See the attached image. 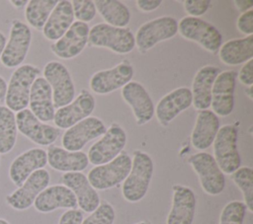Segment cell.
I'll return each mask as SVG.
<instances>
[{
    "label": "cell",
    "mask_w": 253,
    "mask_h": 224,
    "mask_svg": "<svg viewBox=\"0 0 253 224\" xmlns=\"http://www.w3.org/2000/svg\"><path fill=\"white\" fill-rule=\"evenodd\" d=\"M246 95L248 96V98L250 100H253V94H252V86L248 87V89L246 90Z\"/></svg>",
    "instance_id": "obj_47"
},
{
    "label": "cell",
    "mask_w": 253,
    "mask_h": 224,
    "mask_svg": "<svg viewBox=\"0 0 253 224\" xmlns=\"http://www.w3.org/2000/svg\"><path fill=\"white\" fill-rule=\"evenodd\" d=\"M236 77L235 71L225 70L218 73L213 82L211 106L217 116H227L233 111Z\"/></svg>",
    "instance_id": "obj_17"
},
{
    "label": "cell",
    "mask_w": 253,
    "mask_h": 224,
    "mask_svg": "<svg viewBox=\"0 0 253 224\" xmlns=\"http://www.w3.org/2000/svg\"><path fill=\"white\" fill-rule=\"evenodd\" d=\"M195 173L198 175L203 190L210 195L220 194L225 187L224 174L219 169L212 155L198 152L188 159Z\"/></svg>",
    "instance_id": "obj_10"
},
{
    "label": "cell",
    "mask_w": 253,
    "mask_h": 224,
    "mask_svg": "<svg viewBox=\"0 0 253 224\" xmlns=\"http://www.w3.org/2000/svg\"><path fill=\"white\" fill-rule=\"evenodd\" d=\"M236 27H237V30L245 36L253 35V10L252 9L240 14L236 22Z\"/></svg>",
    "instance_id": "obj_39"
},
{
    "label": "cell",
    "mask_w": 253,
    "mask_h": 224,
    "mask_svg": "<svg viewBox=\"0 0 253 224\" xmlns=\"http://www.w3.org/2000/svg\"><path fill=\"white\" fill-rule=\"evenodd\" d=\"M135 224H151V223H149V222H147V221H141V222H137V223H135Z\"/></svg>",
    "instance_id": "obj_49"
},
{
    "label": "cell",
    "mask_w": 253,
    "mask_h": 224,
    "mask_svg": "<svg viewBox=\"0 0 253 224\" xmlns=\"http://www.w3.org/2000/svg\"><path fill=\"white\" fill-rule=\"evenodd\" d=\"M29 107L32 113L42 122H48L53 120L55 109L52 101V92L49 84L43 77L39 76L33 83Z\"/></svg>",
    "instance_id": "obj_25"
},
{
    "label": "cell",
    "mask_w": 253,
    "mask_h": 224,
    "mask_svg": "<svg viewBox=\"0 0 253 224\" xmlns=\"http://www.w3.org/2000/svg\"><path fill=\"white\" fill-rule=\"evenodd\" d=\"M50 175L45 169H40L34 172L17 189L5 197V202L11 208L23 211L30 208L37 196L48 187Z\"/></svg>",
    "instance_id": "obj_12"
},
{
    "label": "cell",
    "mask_w": 253,
    "mask_h": 224,
    "mask_svg": "<svg viewBox=\"0 0 253 224\" xmlns=\"http://www.w3.org/2000/svg\"><path fill=\"white\" fill-rule=\"evenodd\" d=\"M88 42L118 54L129 53L135 46L134 36L129 29L116 28L106 23H99L90 28Z\"/></svg>",
    "instance_id": "obj_3"
},
{
    "label": "cell",
    "mask_w": 253,
    "mask_h": 224,
    "mask_svg": "<svg viewBox=\"0 0 253 224\" xmlns=\"http://www.w3.org/2000/svg\"><path fill=\"white\" fill-rule=\"evenodd\" d=\"M178 33V22L171 16H162L142 24L135 36V46L145 53L158 42L172 38Z\"/></svg>",
    "instance_id": "obj_8"
},
{
    "label": "cell",
    "mask_w": 253,
    "mask_h": 224,
    "mask_svg": "<svg viewBox=\"0 0 253 224\" xmlns=\"http://www.w3.org/2000/svg\"><path fill=\"white\" fill-rule=\"evenodd\" d=\"M133 67L127 60H123L110 69L100 70L90 78V89L98 95H107L123 88L133 77Z\"/></svg>",
    "instance_id": "obj_14"
},
{
    "label": "cell",
    "mask_w": 253,
    "mask_h": 224,
    "mask_svg": "<svg viewBox=\"0 0 253 224\" xmlns=\"http://www.w3.org/2000/svg\"><path fill=\"white\" fill-rule=\"evenodd\" d=\"M178 33L186 39L193 40L211 53L218 51L222 44V36L211 23L186 16L178 23Z\"/></svg>",
    "instance_id": "obj_7"
},
{
    "label": "cell",
    "mask_w": 253,
    "mask_h": 224,
    "mask_svg": "<svg viewBox=\"0 0 253 224\" xmlns=\"http://www.w3.org/2000/svg\"><path fill=\"white\" fill-rule=\"evenodd\" d=\"M46 158L51 169L62 173L81 172L89 164L87 154L83 151H67L55 145L48 146Z\"/></svg>",
    "instance_id": "obj_26"
},
{
    "label": "cell",
    "mask_w": 253,
    "mask_h": 224,
    "mask_svg": "<svg viewBox=\"0 0 253 224\" xmlns=\"http://www.w3.org/2000/svg\"><path fill=\"white\" fill-rule=\"evenodd\" d=\"M246 210L244 202L238 200L230 201L222 208L218 224H243Z\"/></svg>",
    "instance_id": "obj_35"
},
{
    "label": "cell",
    "mask_w": 253,
    "mask_h": 224,
    "mask_svg": "<svg viewBox=\"0 0 253 224\" xmlns=\"http://www.w3.org/2000/svg\"><path fill=\"white\" fill-rule=\"evenodd\" d=\"M218 129V116L211 110L200 111L191 134L193 147L200 151L208 149L212 144Z\"/></svg>",
    "instance_id": "obj_28"
},
{
    "label": "cell",
    "mask_w": 253,
    "mask_h": 224,
    "mask_svg": "<svg viewBox=\"0 0 253 224\" xmlns=\"http://www.w3.org/2000/svg\"><path fill=\"white\" fill-rule=\"evenodd\" d=\"M238 131L232 124L219 127L213 144V158L223 174H233L241 165L237 147Z\"/></svg>",
    "instance_id": "obj_4"
},
{
    "label": "cell",
    "mask_w": 253,
    "mask_h": 224,
    "mask_svg": "<svg viewBox=\"0 0 253 224\" xmlns=\"http://www.w3.org/2000/svg\"><path fill=\"white\" fill-rule=\"evenodd\" d=\"M192 92L188 87H179L163 96L156 107L154 113L162 126H167L179 113L192 105Z\"/></svg>",
    "instance_id": "obj_20"
},
{
    "label": "cell",
    "mask_w": 253,
    "mask_h": 224,
    "mask_svg": "<svg viewBox=\"0 0 253 224\" xmlns=\"http://www.w3.org/2000/svg\"><path fill=\"white\" fill-rule=\"evenodd\" d=\"M172 204L166 224H193L197 198L192 188L175 185L172 187Z\"/></svg>",
    "instance_id": "obj_22"
},
{
    "label": "cell",
    "mask_w": 253,
    "mask_h": 224,
    "mask_svg": "<svg viewBox=\"0 0 253 224\" xmlns=\"http://www.w3.org/2000/svg\"><path fill=\"white\" fill-rule=\"evenodd\" d=\"M57 0H30L25 7V19L30 27L42 31Z\"/></svg>",
    "instance_id": "obj_33"
},
{
    "label": "cell",
    "mask_w": 253,
    "mask_h": 224,
    "mask_svg": "<svg viewBox=\"0 0 253 224\" xmlns=\"http://www.w3.org/2000/svg\"><path fill=\"white\" fill-rule=\"evenodd\" d=\"M61 181L75 195L77 205L87 213L93 212L100 204V196L97 190L89 183L87 176L82 172L64 173Z\"/></svg>",
    "instance_id": "obj_23"
},
{
    "label": "cell",
    "mask_w": 253,
    "mask_h": 224,
    "mask_svg": "<svg viewBox=\"0 0 253 224\" xmlns=\"http://www.w3.org/2000/svg\"><path fill=\"white\" fill-rule=\"evenodd\" d=\"M233 183L239 187L243 194L246 208L253 212V170L250 167H239L231 174Z\"/></svg>",
    "instance_id": "obj_34"
},
{
    "label": "cell",
    "mask_w": 253,
    "mask_h": 224,
    "mask_svg": "<svg viewBox=\"0 0 253 224\" xmlns=\"http://www.w3.org/2000/svg\"><path fill=\"white\" fill-rule=\"evenodd\" d=\"M89 31L88 24L73 22L65 34L51 44V51L61 59H71L78 56L87 45Z\"/></svg>",
    "instance_id": "obj_18"
},
{
    "label": "cell",
    "mask_w": 253,
    "mask_h": 224,
    "mask_svg": "<svg viewBox=\"0 0 253 224\" xmlns=\"http://www.w3.org/2000/svg\"><path fill=\"white\" fill-rule=\"evenodd\" d=\"M0 224H10L8 220L4 219V218H0Z\"/></svg>",
    "instance_id": "obj_48"
},
{
    "label": "cell",
    "mask_w": 253,
    "mask_h": 224,
    "mask_svg": "<svg viewBox=\"0 0 253 224\" xmlns=\"http://www.w3.org/2000/svg\"><path fill=\"white\" fill-rule=\"evenodd\" d=\"M46 164V151L42 148H31L12 161L9 167V178L19 187L34 172L44 169Z\"/></svg>",
    "instance_id": "obj_21"
},
{
    "label": "cell",
    "mask_w": 253,
    "mask_h": 224,
    "mask_svg": "<svg viewBox=\"0 0 253 224\" xmlns=\"http://www.w3.org/2000/svg\"><path fill=\"white\" fill-rule=\"evenodd\" d=\"M235 8L242 14L252 9L253 1L251 0H234L233 1Z\"/></svg>",
    "instance_id": "obj_43"
},
{
    "label": "cell",
    "mask_w": 253,
    "mask_h": 224,
    "mask_svg": "<svg viewBox=\"0 0 253 224\" xmlns=\"http://www.w3.org/2000/svg\"><path fill=\"white\" fill-rule=\"evenodd\" d=\"M184 9L190 17L199 18L204 15L211 6L210 0H185L183 1Z\"/></svg>",
    "instance_id": "obj_38"
},
{
    "label": "cell",
    "mask_w": 253,
    "mask_h": 224,
    "mask_svg": "<svg viewBox=\"0 0 253 224\" xmlns=\"http://www.w3.org/2000/svg\"><path fill=\"white\" fill-rule=\"evenodd\" d=\"M122 97L130 107L137 125L146 124L154 115V104L146 89L136 81H130L122 88Z\"/></svg>",
    "instance_id": "obj_19"
},
{
    "label": "cell",
    "mask_w": 253,
    "mask_h": 224,
    "mask_svg": "<svg viewBox=\"0 0 253 224\" xmlns=\"http://www.w3.org/2000/svg\"><path fill=\"white\" fill-rule=\"evenodd\" d=\"M126 144V133L125 129L121 125L113 123L106 129L102 137L89 148L88 161L94 166L109 163L122 153Z\"/></svg>",
    "instance_id": "obj_9"
},
{
    "label": "cell",
    "mask_w": 253,
    "mask_h": 224,
    "mask_svg": "<svg viewBox=\"0 0 253 224\" xmlns=\"http://www.w3.org/2000/svg\"><path fill=\"white\" fill-rule=\"evenodd\" d=\"M18 131L37 145L49 146L58 138L60 130L50 124L39 120L29 109L16 112Z\"/></svg>",
    "instance_id": "obj_13"
},
{
    "label": "cell",
    "mask_w": 253,
    "mask_h": 224,
    "mask_svg": "<svg viewBox=\"0 0 253 224\" xmlns=\"http://www.w3.org/2000/svg\"><path fill=\"white\" fill-rule=\"evenodd\" d=\"M94 5L106 24L116 28H126L128 25L130 12L123 2L118 0H96Z\"/></svg>",
    "instance_id": "obj_31"
},
{
    "label": "cell",
    "mask_w": 253,
    "mask_h": 224,
    "mask_svg": "<svg viewBox=\"0 0 253 224\" xmlns=\"http://www.w3.org/2000/svg\"><path fill=\"white\" fill-rule=\"evenodd\" d=\"M71 6L74 19L78 22L87 24L91 22L97 14L94 1L91 0H73L71 1Z\"/></svg>",
    "instance_id": "obj_37"
},
{
    "label": "cell",
    "mask_w": 253,
    "mask_h": 224,
    "mask_svg": "<svg viewBox=\"0 0 253 224\" xmlns=\"http://www.w3.org/2000/svg\"><path fill=\"white\" fill-rule=\"evenodd\" d=\"M32 42V31L21 20L12 21L9 37L0 57V61L6 68H17L22 65L27 57Z\"/></svg>",
    "instance_id": "obj_6"
},
{
    "label": "cell",
    "mask_w": 253,
    "mask_h": 224,
    "mask_svg": "<svg viewBox=\"0 0 253 224\" xmlns=\"http://www.w3.org/2000/svg\"><path fill=\"white\" fill-rule=\"evenodd\" d=\"M6 41H7V38H6L5 35L2 32H0V57H1V54H2L3 49L5 47Z\"/></svg>",
    "instance_id": "obj_46"
},
{
    "label": "cell",
    "mask_w": 253,
    "mask_h": 224,
    "mask_svg": "<svg viewBox=\"0 0 253 224\" xmlns=\"http://www.w3.org/2000/svg\"><path fill=\"white\" fill-rule=\"evenodd\" d=\"M219 69L213 65H205L198 70L192 84V105L196 110H208L211 102V90Z\"/></svg>",
    "instance_id": "obj_27"
},
{
    "label": "cell",
    "mask_w": 253,
    "mask_h": 224,
    "mask_svg": "<svg viewBox=\"0 0 253 224\" xmlns=\"http://www.w3.org/2000/svg\"><path fill=\"white\" fill-rule=\"evenodd\" d=\"M41 70L33 64H22L17 67L7 83L5 106L13 112L27 109L34 81L40 76Z\"/></svg>",
    "instance_id": "obj_2"
},
{
    "label": "cell",
    "mask_w": 253,
    "mask_h": 224,
    "mask_svg": "<svg viewBox=\"0 0 253 224\" xmlns=\"http://www.w3.org/2000/svg\"><path fill=\"white\" fill-rule=\"evenodd\" d=\"M94 109L95 99L93 95L87 90H82L71 103L55 111L53 122L58 129H67L88 117Z\"/></svg>",
    "instance_id": "obj_16"
},
{
    "label": "cell",
    "mask_w": 253,
    "mask_h": 224,
    "mask_svg": "<svg viewBox=\"0 0 253 224\" xmlns=\"http://www.w3.org/2000/svg\"><path fill=\"white\" fill-rule=\"evenodd\" d=\"M6 90H7V82L2 76H0V102L4 101L5 99Z\"/></svg>",
    "instance_id": "obj_44"
},
{
    "label": "cell",
    "mask_w": 253,
    "mask_h": 224,
    "mask_svg": "<svg viewBox=\"0 0 253 224\" xmlns=\"http://www.w3.org/2000/svg\"><path fill=\"white\" fill-rule=\"evenodd\" d=\"M34 207L41 213H49L59 208L75 209L77 200L74 193L64 185H54L44 188L36 198Z\"/></svg>",
    "instance_id": "obj_24"
},
{
    "label": "cell",
    "mask_w": 253,
    "mask_h": 224,
    "mask_svg": "<svg viewBox=\"0 0 253 224\" xmlns=\"http://www.w3.org/2000/svg\"><path fill=\"white\" fill-rule=\"evenodd\" d=\"M106 129L102 119L88 116L66 129L62 135L61 144L67 151H81L89 141L102 136Z\"/></svg>",
    "instance_id": "obj_15"
},
{
    "label": "cell",
    "mask_w": 253,
    "mask_h": 224,
    "mask_svg": "<svg viewBox=\"0 0 253 224\" xmlns=\"http://www.w3.org/2000/svg\"><path fill=\"white\" fill-rule=\"evenodd\" d=\"M162 4L161 0H137L136 6L142 12H151L156 10Z\"/></svg>",
    "instance_id": "obj_42"
},
{
    "label": "cell",
    "mask_w": 253,
    "mask_h": 224,
    "mask_svg": "<svg viewBox=\"0 0 253 224\" xmlns=\"http://www.w3.org/2000/svg\"><path fill=\"white\" fill-rule=\"evenodd\" d=\"M42 74L51 88L54 109L64 107L74 100L75 86L65 65L58 61H49L44 65Z\"/></svg>",
    "instance_id": "obj_11"
},
{
    "label": "cell",
    "mask_w": 253,
    "mask_h": 224,
    "mask_svg": "<svg viewBox=\"0 0 253 224\" xmlns=\"http://www.w3.org/2000/svg\"><path fill=\"white\" fill-rule=\"evenodd\" d=\"M0 164H1V159H0Z\"/></svg>",
    "instance_id": "obj_50"
},
{
    "label": "cell",
    "mask_w": 253,
    "mask_h": 224,
    "mask_svg": "<svg viewBox=\"0 0 253 224\" xmlns=\"http://www.w3.org/2000/svg\"><path fill=\"white\" fill-rule=\"evenodd\" d=\"M238 80L245 86H252L253 84V59L248 60L243 64L238 72Z\"/></svg>",
    "instance_id": "obj_40"
},
{
    "label": "cell",
    "mask_w": 253,
    "mask_h": 224,
    "mask_svg": "<svg viewBox=\"0 0 253 224\" xmlns=\"http://www.w3.org/2000/svg\"><path fill=\"white\" fill-rule=\"evenodd\" d=\"M131 168V158L122 152L109 163L92 168L87 179L96 190H106L117 187L127 177Z\"/></svg>",
    "instance_id": "obj_5"
},
{
    "label": "cell",
    "mask_w": 253,
    "mask_h": 224,
    "mask_svg": "<svg viewBox=\"0 0 253 224\" xmlns=\"http://www.w3.org/2000/svg\"><path fill=\"white\" fill-rule=\"evenodd\" d=\"M218 57L222 63L229 66L239 65L252 59L253 35L225 41L218 49Z\"/></svg>",
    "instance_id": "obj_30"
},
{
    "label": "cell",
    "mask_w": 253,
    "mask_h": 224,
    "mask_svg": "<svg viewBox=\"0 0 253 224\" xmlns=\"http://www.w3.org/2000/svg\"><path fill=\"white\" fill-rule=\"evenodd\" d=\"M153 169L152 158L147 153L140 150L133 152L130 171L122 187V193L126 201L138 202L145 196L152 179Z\"/></svg>",
    "instance_id": "obj_1"
},
{
    "label": "cell",
    "mask_w": 253,
    "mask_h": 224,
    "mask_svg": "<svg viewBox=\"0 0 253 224\" xmlns=\"http://www.w3.org/2000/svg\"><path fill=\"white\" fill-rule=\"evenodd\" d=\"M83 217V212L79 209H68L62 213L59 218L58 224H81Z\"/></svg>",
    "instance_id": "obj_41"
},
{
    "label": "cell",
    "mask_w": 253,
    "mask_h": 224,
    "mask_svg": "<svg viewBox=\"0 0 253 224\" xmlns=\"http://www.w3.org/2000/svg\"><path fill=\"white\" fill-rule=\"evenodd\" d=\"M74 22L71 2L60 0L50 13L45 25L42 28L43 37L51 41L59 39Z\"/></svg>",
    "instance_id": "obj_29"
},
{
    "label": "cell",
    "mask_w": 253,
    "mask_h": 224,
    "mask_svg": "<svg viewBox=\"0 0 253 224\" xmlns=\"http://www.w3.org/2000/svg\"><path fill=\"white\" fill-rule=\"evenodd\" d=\"M10 4H12L13 7H15L16 9H23L24 7L27 6L28 1L27 0H11L9 1Z\"/></svg>",
    "instance_id": "obj_45"
},
{
    "label": "cell",
    "mask_w": 253,
    "mask_h": 224,
    "mask_svg": "<svg viewBox=\"0 0 253 224\" xmlns=\"http://www.w3.org/2000/svg\"><path fill=\"white\" fill-rule=\"evenodd\" d=\"M116 212L112 204L107 201L100 202L99 206L81 224H114Z\"/></svg>",
    "instance_id": "obj_36"
},
{
    "label": "cell",
    "mask_w": 253,
    "mask_h": 224,
    "mask_svg": "<svg viewBox=\"0 0 253 224\" xmlns=\"http://www.w3.org/2000/svg\"><path fill=\"white\" fill-rule=\"evenodd\" d=\"M16 115L6 106L0 105V155L8 154L17 142Z\"/></svg>",
    "instance_id": "obj_32"
}]
</instances>
